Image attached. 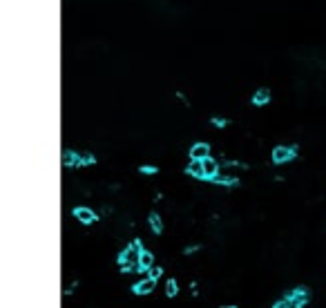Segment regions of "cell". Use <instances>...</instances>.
Listing matches in <instances>:
<instances>
[{"mask_svg":"<svg viewBox=\"0 0 326 308\" xmlns=\"http://www.w3.org/2000/svg\"><path fill=\"white\" fill-rule=\"evenodd\" d=\"M143 241L141 239H132L128 246H125L123 250L119 252V268L123 275H128V272H136L138 268V259H141V252H143Z\"/></svg>","mask_w":326,"mask_h":308,"instance_id":"cell-1","label":"cell"},{"mask_svg":"<svg viewBox=\"0 0 326 308\" xmlns=\"http://www.w3.org/2000/svg\"><path fill=\"white\" fill-rule=\"evenodd\" d=\"M299 154V145L293 143V145H275L270 152V161L272 165H284V163H290L295 161Z\"/></svg>","mask_w":326,"mask_h":308,"instance_id":"cell-2","label":"cell"},{"mask_svg":"<svg viewBox=\"0 0 326 308\" xmlns=\"http://www.w3.org/2000/svg\"><path fill=\"white\" fill-rule=\"evenodd\" d=\"M284 299L293 308H304V306H308V302H311V290H308L306 286H297V288L288 290V293L284 295Z\"/></svg>","mask_w":326,"mask_h":308,"instance_id":"cell-3","label":"cell"},{"mask_svg":"<svg viewBox=\"0 0 326 308\" xmlns=\"http://www.w3.org/2000/svg\"><path fill=\"white\" fill-rule=\"evenodd\" d=\"M71 217H76V221L83 223V226H94V223L98 221V214L94 212L92 208H87V205H76V208H71Z\"/></svg>","mask_w":326,"mask_h":308,"instance_id":"cell-4","label":"cell"},{"mask_svg":"<svg viewBox=\"0 0 326 308\" xmlns=\"http://www.w3.org/2000/svg\"><path fill=\"white\" fill-rule=\"evenodd\" d=\"M188 156H190V161H205L210 156V143H205V141L192 143Z\"/></svg>","mask_w":326,"mask_h":308,"instance_id":"cell-5","label":"cell"},{"mask_svg":"<svg viewBox=\"0 0 326 308\" xmlns=\"http://www.w3.org/2000/svg\"><path fill=\"white\" fill-rule=\"evenodd\" d=\"M154 286H156V281H152L150 277H143L136 284H132V293L136 295V297H143V295H150L152 290H154Z\"/></svg>","mask_w":326,"mask_h":308,"instance_id":"cell-6","label":"cell"},{"mask_svg":"<svg viewBox=\"0 0 326 308\" xmlns=\"http://www.w3.org/2000/svg\"><path fill=\"white\" fill-rule=\"evenodd\" d=\"M270 98H272L270 89H268V87H259V89H255V94L250 96V103H253L255 107H263V105L270 103Z\"/></svg>","mask_w":326,"mask_h":308,"instance_id":"cell-7","label":"cell"},{"mask_svg":"<svg viewBox=\"0 0 326 308\" xmlns=\"http://www.w3.org/2000/svg\"><path fill=\"white\" fill-rule=\"evenodd\" d=\"M83 154L76 150H63V168H80Z\"/></svg>","mask_w":326,"mask_h":308,"instance_id":"cell-8","label":"cell"},{"mask_svg":"<svg viewBox=\"0 0 326 308\" xmlns=\"http://www.w3.org/2000/svg\"><path fill=\"white\" fill-rule=\"evenodd\" d=\"M201 163H203V174H205V181H210V183H212L214 179L219 177V163L212 159V156H208V159H205V161H201Z\"/></svg>","mask_w":326,"mask_h":308,"instance_id":"cell-9","label":"cell"},{"mask_svg":"<svg viewBox=\"0 0 326 308\" xmlns=\"http://www.w3.org/2000/svg\"><path fill=\"white\" fill-rule=\"evenodd\" d=\"M186 174L192 179H196V181H205V174H203V163L201 161H190V163L186 165Z\"/></svg>","mask_w":326,"mask_h":308,"instance_id":"cell-10","label":"cell"},{"mask_svg":"<svg viewBox=\"0 0 326 308\" xmlns=\"http://www.w3.org/2000/svg\"><path fill=\"white\" fill-rule=\"evenodd\" d=\"M147 223H150V230L154 232V235H163V219H161V214L156 212V210H152V212L147 214Z\"/></svg>","mask_w":326,"mask_h":308,"instance_id":"cell-11","label":"cell"},{"mask_svg":"<svg viewBox=\"0 0 326 308\" xmlns=\"http://www.w3.org/2000/svg\"><path fill=\"white\" fill-rule=\"evenodd\" d=\"M154 266V254L150 252V250H143L141 252V259H138V268H136V272H145L147 275V270Z\"/></svg>","mask_w":326,"mask_h":308,"instance_id":"cell-12","label":"cell"},{"mask_svg":"<svg viewBox=\"0 0 326 308\" xmlns=\"http://www.w3.org/2000/svg\"><path fill=\"white\" fill-rule=\"evenodd\" d=\"M214 185H223V187H239V179L237 177H226V174H219L217 179H214Z\"/></svg>","mask_w":326,"mask_h":308,"instance_id":"cell-13","label":"cell"},{"mask_svg":"<svg viewBox=\"0 0 326 308\" xmlns=\"http://www.w3.org/2000/svg\"><path fill=\"white\" fill-rule=\"evenodd\" d=\"M179 295V281L177 279H168L165 281V297H177Z\"/></svg>","mask_w":326,"mask_h":308,"instance_id":"cell-14","label":"cell"},{"mask_svg":"<svg viewBox=\"0 0 326 308\" xmlns=\"http://www.w3.org/2000/svg\"><path fill=\"white\" fill-rule=\"evenodd\" d=\"M87 165H96V156L92 152H83V159H80V168H87Z\"/></svg>","mask_w":326,"mask_h":308,"instance_id":"cell-15","label":"cell"},{"mask_svg":"<svg viewBox=\"0 0 326 308\" xmlns=\"http://www.w3.org/2000/svg\"><path fill=\"white\" fill-rule=\"evenodd\" d=\"M161 275H163V268L156 266V263L150 268V270H147V277H150L152 281H159V279H161Z\"/></svg>","mask_w":326,"mask_h":308,"instance_id":"cell-16","label":"cell"},{"mask_svg":"<svg viewBox=\"0 0 326 308\" xmlns=\"http://www.w3.org/2000/svg\"><path fill=\"white\" fill-rule=\"evenodd\" d=\"M138 172H141V174H147V177H152V174L159 172V168H156V165L145 163V165H138Z\"/></svg>","mask_w":326,"mask_h":308,"instance_id":"cell-17","label":"cell"},{"mask_svg":"<svg viewBox=\"0 0 326 308\" xmlns=\"http://www.w3.org/2000/svg\"><path fill=\"white\" fill-rule=\"evenodd\" d=\"M210 123H212L217 129H223L228 125V119H223V116H212V119H210Z\"/></svg>","mask_w":326,"mask_h":308,"instance_id":"cell-18","label":"cell"},{"mask_svg":"<svg viewBox=\"0 0 326 308\" xmlns=\"http://www.w3.org/2000/svg\"><path fill=\"white\" fill-rule=\"evenodd\" d=\"M270 308H293V306H290V304L288 302H286V299L284 297H281V299H277V302L275 304H272V306Z\"/></svg>","mask_w":326,"mask_h":308,"instance_id":"cell-19","label":"cell"},{"mask_svg":"<svg viewBox=\"0 0 326 308\" xmlns=\"http://www.w3.org/2000/svg\"><path fill=\"white\" fill-rule=\"evenodd\" d=\"M196 250H199V246H188V248L183 250V254H195Z\"/></svg>","mask_w":326,"mask_h":308,"instance_id":"cell-20","label":"cell"},{"mask_svg":"<svg viewBox=\"0 0 326 308\" xmlns=\"http://www.w3.org/2000/svg\"><path fill=\"white\" fill-rule=\"evenodd\" d=\"M221 308H237V306H221Z\"/></svg>","mask_w":326,"mask_h":308,"instance_id":"cell-21","label":"cell"}]
</instances>
